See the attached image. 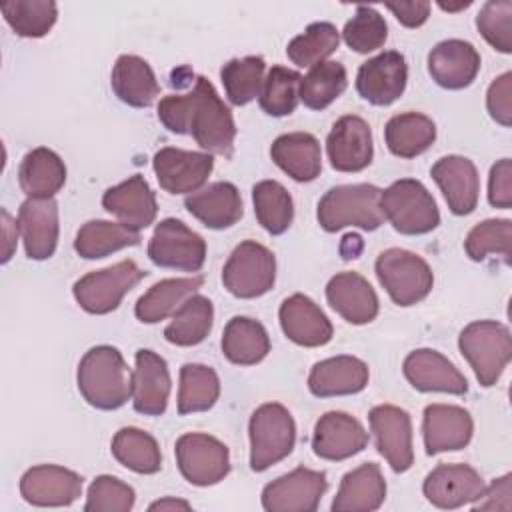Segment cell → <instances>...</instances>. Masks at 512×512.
Here are the masks:
<instances>
[{
  "instance_id": "6da1fadb",
  "label": "cell",
  "mask_w": 512,
  "mask_h": 512,
  "mask_svg": "<svg viewBox=\"0 0 512 512\" xmlns=\"http://www.w3.org/2000/svg\"><path fill=\"white\" fill-rule=\"evenodd\" d=\"M158 120L172 134H190L208 152L230 158L234 152L236 126L230 108L222 102L216 88L198 76L188 94H170L158 102Z\"/></svg>"
},
{
  "instance_id": "7a4b0ae2",
  "label": "cell",
  "mask_w": 512,
  "mask_h": 512,
  "mask_svg": "<svg viewBox=\"0 0 512 512\" xmlns=\"http://www.w3.org/2000/svg\"><path fill=\"white\" fill-rule=\"evenodd\" d=\"M82 398L98 410H116L132 398V372L118 348L100 344L90 348L76 372Z\"/></svg>"
},
{
  "instance_id": "3957f363",
  "label": "cell",
  "mask_w": 512,
  "mask_h": 512,
  "mask_svg": "<svg viewBox=\"0 0 512 512\" xmlns=\"http://www.w3.org/2000/svg\"><path fill=\"white\" fill-rule=\"evenodd\" d=\"M380 192L374 184H342L330 188L318 202V224L326 232H338L346 226H358L368 232L380 228L384 224Z\"/></svg>"
},
{
  "instance_id": "277c9868",
  "label": "cell",
  "mask_w": 512,
  "mask_h": 512,
  "mask_svg": "<svg viewBox=\"0 0 512 512\" xmlns=\"http://www.w3.org/2000/svg\"><path fill=\"white\" fill-rule=\"evenodd\" d=\"M460 354L468 360L482 386H494L512 358L508 326L496 320L470 322L458 336Z\"/></svg>"
},
{
  "instance_id": "5b68a950",
  "label": "cell",
  "mask_w": 512,
  "mask_h": 512,
  "mask_svg": "<svg viewBox=\"0 0 512 512\" xmlns=\"http://www.w3.org/2000/svg\"><path fill=\"white\" fill-rule=\"evenodd\" d=\"M380 210L392 228L406 236L428 234L440 224V212L420 180L400 178L380 192Z\"/></svg>"
},
{
  "instance_id": "8992f818",
  "label": "cell",
  "mask_w": 512,
  "mask_h": 512,
  "mask_svg": "<svg viewBox=\"0 0 512 512\" xmlns=\"http://www.w3.org/2000/svg\"><path fill=\"white\" fill-rule=\"evenodd\" d=\"M250 468L264 472L284 460L296 444V424L288 408L278 402L258 406L248 422Z\"/></svg>"
},
{
  "instance_id": "52a82bcc",
  "label": "cell",
  "mask_w": 512,
  "mask_h": 512,
  "mask_svg": "<svg viewBox=\"0 0 512 512\" xmlns=\"http://www.w3.org/2000/svg\"><path fill=\"white\" fill-rule=\"evenodd\" d=\"M376 278L394 304L412 306L424 300L434 284L428 262L404 248H388L376 258Z\"/></svg>"
},
{
  "instance_id": "ba28073f",
  "label": "cell",
  "mask_w": 512,
  "mask_h": 512,
  "mask_svg": "<svg viewBox=\"0 0 512 512\" xmlns=\"http://www.w3.org/2000/svg\"><path fill=\"white\" fill-rule=\"evenodd\" d=\"M142 278H146V272L134 260H122L78 278L72 294L82 310L100 316L116 310Z\"/></svg>"
},
{
  "instance_id": "9c48e42d",
  "label": "cell",
  "mask_w": 512,
  "mask_h": 512,
  "mask_svg": "<svg viewBox=\"0 0 512 512\" xmlns=\"http://www.w3.org/2000/svg\"><path fill=\"white\" fill-rule=\"evenodd\" d=\"M276 280V258L260 242L244 240L228 256L222 270L224 288L236 298H258Z\"/></svg>"
},
{
  "instance_id": "30bf717a",
  "label": "cell",
  "mask_w": 512,
  "mask_h": 512,
  "mask_svg": "<svg viewBox=\"0 0 512 512\" xmlns=\"http://www.w3.org/2000/svg\"><path fill=\"white\" fill-rule=\"evenodd\" d=\"M148 258L160 268L198 272L206 260V242L182 220L164 218L152 232Z\"/></svg>"
},
{
  "instance_id": "8fae6325",
  "label": "cell",
  "mask_w": 512,
  "mask_h": 512,
  "mask_svg": "<svg viewBox=\"0 0 512 512\" xmlns=\"http://www.w3.org/2000/svg\"><path fill=\"white\" fill-rule=\"evenodd\" d=\"M174 454L180 474L194 486L218 484L230 472V454L226 444L210 434H182L176 440Z\"/></svg>"
},
{
  "instance_id": "7c38bea8",
  "label": "cell",
  "mask_w": 512,
  "mask_h": 512,
  "mask_svg": "<svg viewBox=\"0 0 512 512\" xmlns=\"http://www.w3.org/2000/svg\"><path fill=\"white\" fill-rule=\"evenodd\" d=\"M326 490L324 472L298 466L264 486L262 508L268 512H314Z\"/></svg>"
},
{
  "instance_id": "4fadbf2b",
  "label": "cell",
  "mask_w": 512,
  "mask_h": 512,
  "mask_svg": "<svg viewBox=\"0 0 512 512\" xmlns=\"http://www.w3.org/2000/svg\"><path fill=\"white\" fill-rule=\"evenodd\" d=\"M152 168L160 188L168 194H192L212 174L214 158L208 152L166 146L154 154Z\"/></svg>"
},
{
  "instance_id": "5bb4252c",
  "label": "cell",
  "mask_w": 512,
  "mask_h": 512,
  "mask_svg": "<svg viewBox=\"0 0 512 512\" xmlns=\"http://www.w3.org/2000/svg\"><path fill=\"white\" fill-rule=\"evenodd\" d=\"M378 452L394 472H406L414 462L410 414L392 404L374 406L368 414Z\"/></svg>"
},
{
  "instance_id": "9a60e30c",
  "label": "cell",
  "mask_w": 512,
  "mask_h": 512,
  "mask_svg": "<svg viewBox=\"0 0 512 512\" xmlns=\"http://www.w3.org/2000/svg\"><path fill=\"white\" fill-rule=\"evenodd\" d=\"M406 80V58L396 50H386L358 68L356 90L366 102L374 106H388L404 94Z\"/></svg>"
},
{
  "instance_id": "2e32d148",
  "label": "cell",
  "mask_w": 512,
  "mask_h": 512,
  "mask_svg": "<svg viewBox=\"0 0 512 512\" xmlns=\"http://www.w3.org/2000/svg\"><path fill=\"white\" fill-rule=\"evenodd\" d=\"M20 494L40 508L70 506L82 494V476L56 464L32 466L20 478Z\"/></svg>"
},
{
  "instance_id": "e0dca14e",
  "label": "cell",
  "mask_w": 512,
  "mask_h": 512,
  "mask_svg": "<svg viewBox=\"0 0 512 512\" xmlns=\"http://www.w3.org/2000/svg\"><path fill=\"white\" fill-rule=\"evenodd\" d=\"M486 484L482 476L468 464H438L424 478L422 492L426 500L442 510H454L476 502Z\"/></svg>"
},
{
  "instance_id": "ac0fdd59",
  "label": "cell",
  "mask_w": 512,
  "mask_h": 512,
  "mask_svg": "<svg viewBox=\"0 0 512 512\" xmlns=\"http://www.w3.org/2000/svg\"><path fill=\"white\" fill-rule=\"evenodd\" d=\"M330 166L338 172H360L374 156L372 130L368 122L356 114L338 118L326 138Z\"/></svg>"
},
{
  "instance_id": "d6986e66",
  "label": "cell",
  "mask_w": 512,
  "mask_h": 512,
  "mask_svg": "<svg viewBox=\"0 0 512 512\" xmlns=\"http://www.w3.org/2000/svg\"><path fill=\"white\" fill-rule=\"evenodd\" d=\"M368 444V432L350 414L332 410L318 418L312 434V450L318 458L340 462L356 456Z\"/></svg>"
},
{
  "instance_id": "ffe728a7",
  "label": "cell",
  "mask_w": 512,
  "mask_h": 512,
  "mask_svg": "<svg viewBox=\"0 0 512 512\" xmlns=\"http://www.w3.org/2000/svg\"><path fill=\"white\" fill-rule=\"evenodd\" d=\"M132 372V404L144 416H160L166 412L170 396V372L166 360L154 350L140 348L134 356Z\"/></svg>"
},
{
  "instance_id": "44dd1931",
  "label": "cell",
  "mask_w": 512,
  "mask_h": 512,
  "mask_svg": "<svg viewBox=\"0 0 512 512\" xmlns=\"http://www.w3.org/2000/svg\"><path fill=\"white\" fill-rule=\"evenodd\" d=\"M474 422L468 410L454 404H428L422 418L426 454L454 452L472 440Z\"/></svg>"
},
{
  "instance_id": "7402d4cb",
  "label": "cell",
  "mask_w": 512,
  "mask_h": 512,
  "mask_svg": "<svg viewBox=\"0 0 512 512\" xmlns=\"http://www.w3.org/2000/svg\"><path fill=\"white\" fill-rule=\"evenodd\" d=\"M402 372L406 380L420 392H446L462 396L468 392L464 374L440 352L418 348L404 358Z\"/></svg>"
},
{
  "instance_id": "603a6c76",
  "label": "cell",
  "mask_w": 512,
  "mask_h": 512,
  "mask_svg": "<svg viewBox=\"0 0 512 512\" xmlns=\"http://www.w3.org/2000/svg\"><path fill=\"white\" fill-rule=\"evenodd\" d=\"M430 176L444 194V200L452 214L466 216L474 212L478 204L480 180L474 162L466 156L448 154L430 168Z\"/></svg>"
},
{
  "instance_id": "cb8c5ba5",
  "label": "cell",
  "mask_w": 512,
  "mask_h": 512,
  "mask_svg": "<svg viewBox=\"0 0 512 512\" xmlns=\"http://www.w3.org/2000/svg\"><path fill=\"white\" fill-rule=\"evenodd\" d=\"M18 232L26 256L46 260L58 244V204L54 198H26L18 210Z\"/></svg>"
},
{
  "instance_id": "d4e9b609",
  "label": "cell",
  "mask_w": 512,
  "mask_h": 512,
  "mask_svg": "<svg viewBox=\"0 0 512 512\" xmlns=\"http://www.w3.org/2000/svg\"><path fill=\"white\" fill-rule=\"evenodd\" d=\"M480 70L478 50L458 38L438 42L428 54V72L432 80L446 90H462L474 82Z\"/></svg>"
},
{
  "instance_id": "484cf974",
  "label": "cell",
  "mask_w": 512,
  "mask_h": 512,
  "mask_svg": "<svg viewBox=\"0 0 512 512\" xmlns=\"http://www.w3.org/2000/svg\"><path fill=\"white\" fill-rule=\"evenodd\" d=\"M282 332L298 346L316 348L332 340V324L320 306L304 294L288 296L278 310Z\"/></svg>"
},
{
  "instance_id": "4316f807",
  "label": "cell",
  "mask_w": 512,
  "mask_h": 512,
  "mask_svg": "<svg viewBox=\"0 0 512 512\" xmlns=\"http://www.w3.org/2000/svg\"><path fill=\"white\" fill-rule=\"evenodd\" d=\"M102 206L106 212L134 230L148 228L158 214L156 196L146 178L140 174H134L128 180L108 188L102 196Z\"/></svg>"
},
{
  "instance_id": "83f0119b",
  "label": "cell",
  "mask_w": 512,
  "mask_h": 512,
  "mask_svg": "<svg viewBox=\"0 0 512 512\" xmlns=\"http://www.w3.org/2000/svg\"><path fill=\"white\" fill-rule=\"evenodd\" d=\"M326 300L350 324H368L378 316V296L358 272H338L326 284Z\"/></svg>"
},
{
  "instance_id": "f1b7e54d",
  "label": "cell",
  "mask_w": 512,
  "mask_h": 512,
  "mask_svg": "<svg viewBox=\"0 0 512 512\" xmlns=\"http://www.w3.org/2000/svg\"><path fill=\"white\" fill-rule=\"evenodd\" d=\"M370 378L366 362L356 356H332L312 366L308 374V390L318 398L358 394Z\"/></svg>"
},
{
  "instance_id": "f546056e",
  "label": "cell",
  "mask_w": 512,
  "mask_h": 512,
  "mask_svg": "<svg viewBox=\"0 0 512 512\" xmlns=\"http://www.w3.org/2000/svg\"><path fill=\"white\" fill-rule=\"evenodd\" d=\"M386 498V480L376 462H366L340 480L338 492L332 500L334 512H372L382 506Z\"/></svg>"
},
{
  "instance_id": "4dcf8cb0",
  "label": "cell",
  "mask_w": 512,
  "mask_h": 512,
  "mask_svg": "<svg viewBox=\"0 0 512 512\" xmlns=\"http://www.w3.org/2000/svg\"><path fill=\"white\" fill-rule=\"evenodd\" d=\"M186 210L206 228L224 230L242 218V198L232 182H214L184 200Z\"/></svg>"
},
{
  "instance_id": "1f68e13d",
  "label": "cell",
  "mask_w": 512,
  "mask_h": 512,
  "mask_svg": "<svg viewBox=\"0 0 512 512\" xmlns=\"http://www.w3.org/2000/svg\"><path fill=\"white\" fill-rule=\"evenodd\" d=\"M274 164L296 182H312L322 170L320 142L310 132H288L270 146Z\"/></svg>"
},
{
  "instance_id": "d6a6232c",
  "label": "cell",
  "mask_w": 512,
  "mask_h": 512,
  "mask_svg": "<svg viewBox=\"0 0 512 512\" xmlns=\"http://www.w3.org/2000/svg\"><path fill=\"white\" fill-rule=\"evenodd\" d=\"M110 84L114 94L128 106L148 108L160 94L156 74L150 64L134 54H122L114 62Z\"/></svg>"
},
{
  "instance_id": "836d02e7",
  "label": "cell",
  "mask_w": 512,
  "mask_h": 512,
  "mask_svg": "<svg viewBox=\"0 0 512 512\" xmlns=\"http://www.w3.org/2000/svg\"><path fill=\"white\" fill-rule=\"evenodd\" d=\"M204 284L202 276L190 278H166L150 286L136 302L134 314L144 324H156L174 316V312L194 296Z\"/></svg>"
},
{
  "instance_id": "e575fe53",
  "label": "cell",
  "mask_w": 512,
  "mask_h": 512,
  "mask_svg": "<svg viewBox=\"0 0 512 512\" xmlns=\"http://www.w3.org/2000/svg\"><path fill=\"white\" fill-rule=\"evenodd\" d=\"M66 182V166L62 158L38 146L26 152L18 168V184L28 198H52Z\"/></svg>"
},
{
  "instance_id": "d590c367",
  "label": "cell",
  "mask_w": 512,
  "mask_h": 512,
  "mask_svg": "<svg viewBox=\"0 0 512 512\" xmlns=\"http://www.w3.org/2000/svg\"><path fill=\"white\" fill-rule=\"evenodd\" d=\"M220 346L232 364L252 366L268 356L270 338L258 320L248 316H234L224 326Z\"/></svg>"
},
{
  "instance_id": "8d00e7d4",
  "label": "cell",
  "mask_w": 512,
  "mask_h": 512,
  "mask_svg": "<svg viewBox=\"0 0 512 512\" xmlns=\"http://www.w3.org/2000/svg\"><path fill=\"white\" fill-rule=\"evenodd\" d=\"M388 150L398 158H414L426 152L436 140V124L420 112H402L384 126Z\"/></svg>"
},
{
  "instance_id": "74e56055",
  "label": "cell",
  "mask_w": 512,
  "mask_h": 512,
  "mask_svg": "<svg viewBox=\"0 0 512 512\" xmlns=\"http://www.w3.org/2000/svg\"><path fill=\"white\" fill-rule=\"evenodd\" d=\"M136 244H140L138 230L122 222L90 220L80 226L74 240V250L86 260H96Z\"/></svg>"
},
{
  "instance_id": "f35d334b",
  "label": "cell",
  "mask_w": 512,
  "mask_h": 512,
  "mask_svg": "<svg viewBox=\"0 0 512 512\" xmlns=\"http://www.w3.org/2000/svg\"><path fill=\"white\" fill-rule=\"evenodd\" d=\"M110 448L112 456L136 474H156L162 468V454L156 438L140 428H120L114 434Z\"/></svg>"
},
{
  "instance_id": "ab89813d",
  "label": "cell",
  "mask_w": 512,
  "mask_h": 512,
  "mask_svg": "<svg viewBox=\"0 0 512 512\" xmlns=\"http://www.w3.org/2000/svg\"><path fill=\"white\" fill-rule=\"evenodd\" d=\"M214 306L206 296H190L164 328V338L174 346H196L212 330Z\"/></svg>"
},
{
  "instance_id": "60d3db41",
  "label": "cell",
  "mask_w": 512,
  "mask_h": 512,
  "mask_svg": "<svg viewBox=\"0 0 512 512\" xmlns=\"http://www.w3.org/2000/svg\"><path fill=\"white\" fill-rule=\"evenodd\" d=\"M254 214L260 226L272 234H284L294 220V202L290 192L276 180H262L252 188Z\"/></svg>"
},
{
  "instance_id": "b9f144b4",
  "label": "cell",
  "mask_w": 512,
  "mask_h": 512,
  "mask_svg": "<svg viewBox=\"0 0 512 512\" xmlns=\"http://www.w3.org/2000/svg\"><path fill=\"white\" fill-rule=\"evenodd\" d=\"M220 396L218 374L204 364H184L180 368V386H178V414L206 412L210 410Z\"/></svg>"
},
{
  "instance_id": "7bdbcfd3",
  "label": "cell",
  "mask_w": 512,
  "mask_h": 512,
  "mask_svg": "<svg viewBox=\"0 0 512 512\" xmlns=\"http://www.w3.org/2000/svg\"><path fill=\"white\" fill-rule=\"evenodd\" d=\"M8 26L22 38L46 36L58 18V6L52 0H8L0 4Z\"/></svg>"
},
{
  "instance_id": "ee69618b",
  "label": "cell",
  "mask_w": 512,
  "mask_h": 512,
  "mask_svg": "<svg viewBox=\"0 0 512 512\" xmlns=\"http://www.w3.org/2000/svg\"><path fill=\"white\" fill-rule=\"evenodd\" d=\"M348 86L346 68L340 62H320L300 80V100L310 110L328 108Z\"/></svg>"
},
{
  "instance_id": "f6af8a7d",
  "label": "cell",
  "mask_w": 512,
  "mask_h": 512,
  "mask_svg": "<svg viewBox=\"0 0 512 512\" xmlns=\"http://www.w3.org/2000/svg\"><path fill=\"white\" fill-rule=\"evenodd\" d=\"M266 62L262 56H244L228 60L220 70V80L224 84L230 104L244 106L252 102L262 88Z\"/></svg>"
},
{
  "instance_id": "bcb514c9",
  "label": "cell",
  "mask_w": 512,
  "mask_h": 512,
  "mask_svg": "<svg viewBox=\"0 0 512 512\" xmlns=\"http://www.w3.org/2000/svg\"><path fill=\"white\" fill-rule=\"evenodd\" d=\"M340 34L332 22H312L306 30L288 42L286 54L300 68H312L338 48Z\"/></svg>"
},
{
  "instance_id": "7dc6e473",
  "label": "cell",
  "mask_w": 512,
  "mask_h": 512,
  "mask_svg": "<svg viewBox=\"0 0 512 512\" xmlns=\"http://www.w3.org/2000/svg\"><path fill=\"white\" fill-rule=\"evenodd\" d=\"M300 80L296 70L272 66L262 82L258 104L268 116H288L296 110L300 100Z\"/></svg>"
},
{
  "instance_id": "c3c4849f",
  "label": "cell",
  "mask_w": 512,
  "mask_h": 512,
  "mask_svg": "<svg viewBox=\"0 0 512 512\" xmlns=\"http://www.w3.org/2000/svg\"><path fill=\"white\" fill-rule=\"evenodd\" d=\"M464 250L476 262L488 254H500L508 264L512 254V222L508 218H490L476 224L464 240Z\"/></svg>"
},
{
  "instance_id": "681fc988",
  "label": "cell",
  "mask_w": 512,
  "mask_h": 512,
  "mask_svg": "<svg viewBox=\"0 0 512 512\" xmlns=\"http://www.w3.org/2000/svg\"><path fill=\"white\" fill-rule=\"evenodd\" d=\"M342 38L350 50L368 54L384 46L388 38V24L372 6H358L354 16L344 24Z\"/></svg>"
},
{
  "instance_id": "f907efd6",
  "label": "cell",
  "mask_w": 512,
  "mask_h": 512,
  "mask_svg": "<svg viewBox=\"0 0 512 512\" xmlns=\"http://www.w3.org/2000/svg\"><path fill=\"white\" fill-rule=\"evenodd\" d=\"M476 28L482 38L498 52H512V2L490 0L476 14Z\"/></svg>"
},
{
  "instance_id": "816d5d0a",
  "label": "cell",
  "mask_w": 512,
  "mask_h": 512,
  "mask_svg": "<svg viewBox=\"0 0 512 512\" xmlns=\"http://www.w3.org/2000/svg\"><path fill=\"white\" fill-rule=\"evenodd\" d=\"M136 502V492L132 486L116 476H98L86 496V512H128Z\"/></svg>"
},
{
  "instance_id": "f5cc1de1",
  "label": "cell",
  "mask_w": 512,
  "mask_h": 512,
  "mask_svg": "<svg viewBox=\"0 0 512 512\" xmlns=\"http://www.w3.org/2000/svg\"><path fill=\"white\" fill-rule=\"evenodd\" d=\"M486 108L492 120L502 126L512 124V72L500 74L486 92Z\"/></svg>"
},
{
  "instance_id": "db71d44e",
  "label": "cell",
  "mask_w": 512,
  "mask_h": 512,
  "mask_svg": "<svg viewBox=\"0 0 512 512\" xmlns=\"http://www.w3.org/2000/svg\"><path fill=\"white\" fill-rule=\"evenodd\" d=\"M488 202L494 208L508 210L512 206V162L502 158L490 168L488 176Z\"/></svg>"
},
{
  "instance_id": "11a10c76",
  "label": "cell",
  "mask_w": 512,
  "mask_h": 512,
  "mask_svg": "<svg viewBox=\"0 0 512 512\" xmlns=\"http://www.w3.org/2000/svg\"><path fill=\"white\" fill-rule=\"evenodd\" d=\"M512 476L504 474L500 478H496L490 486L484 488L482 496L472 502V510H510V494H512V486H510Z\"/></svg>"
},
{
  "instance_id": "9f6ffc18",
  "label": "cell",
  "mask_w": 512,
  "mask_h": 512,
  "mask_svg": "<svg viewBox=\"0 0 512 512\" xmlns=\"http://www.w3.org/2000/svg\"><path fill=\"white\" fill-rule=\"evenodd\" d=\"M386 8L396 16V20L406 28L422 26L430 16V2L416 0V2H388Z\"/></svg>"
},
{
  "instance_id": "6f0895ef",
  "label": "cell",
  "mask_w": 512,
  "mask_h": 512,
  "mask_svg": "<svg viewBox=\"0 0 512 512\" xmlns=\"http://www.w3.org/2000/svg\"><path fill=\"white\" fill-rule=\"evenodd\" d=\"M16 236H18V224H14L10 214L6 210H2V238H4L2 264H6L12 258V254H14V250H16Z\"/></svg>"
},
{
  "instance_id": "680465c9",
  "label": "cell",
  "mask_w": 512,
  "mask_h": 512,
  "mask_svg": "<svg viewBox=\"0 0 512 512\" xmlns=\"http://www.w3.org/2000/svg\"><path fill=\"white\" fill-rule=\"evenodd\" d=\"M148 510H190V504L186 500L178 498H162L148 506Z\"/></svg>"
},
{
  "instance_id": "91938a15",
  "label": "cell",
  "mask_w": 512,
  "mask_h": 512,
  "mask_svg": "<svg viewBox=\"0 0 512 512\" xmlns=\"http://www.w3.org/2000/svg\"><path fill=\"white\" fill-rule=\"evenodd\" d=\"M472 2L470 0H466V2H458V4H444V2H438V6L442 8V10H446V12H456V10H464V8H468Z\"/></svg>"
}]
</instances>
